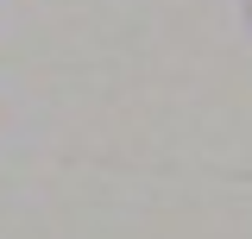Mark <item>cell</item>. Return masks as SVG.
Here are the masks:
<instances>
[]
</instances>
